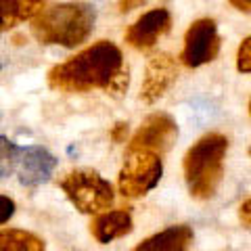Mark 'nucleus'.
Returning a JSON list of instances; mask_svg holds the SVG:
<instances>
[{"instance_id": "nucleus-1", "label": "nucleus", "mask_w": 251, "mask_h": 251, "mask_svg": "<svg viewBox=\"0 0 251 251\" xmlns=\"http://www.w3.org/2000/svg\"><path fill=\"white\" fill-rule=\"evenodd\" d=\"M130 69L124 63L120 46L111 40H99L59 63L49 72V86L61 92H88L103 88L107 94L120 97L128 90Z\"/></svg>"}, {"instance_id": "nucleus-2", "label": "nucleus", "mask_w": 251, "mask_h": 251, "mask_svg": "<svg viewBox=\"0 0 251 251\" xmlns=\"http://www.w3.org/2000/svg\"><path fill=\"white\" fill-rule=\"evenodd\" d=\"M94 27V11L90 4L61 2L42 6L29 19V29L40 44H57L74 49L88 40Z\"/></svg>"}, {"instance_id": "nucleus-3", "label": "nucleus", "mask_w": 251, "mask_h": 251, "mask_svg": "<svg viewBox=\"0 0 251 251\" xmlns=\"http://www.w3.org/2000/svg\"><path fill=\"white\" fill-rule=\"evenodd\" d=\"M228 151V138L220 132L201 136L184 155L182 168L188 191L195 199L214 197L224 176V157Z\"/></svg>"}, {"instance_id": "nucleus-4", "label": "nucleus", "mask_w": 251, "mask_h": 251, "mask_svg": "<svg viewBox=\"0 0 251 251\" xmlns=\"http://www.w3.org/2000/svg\"><path fill=\"white\" fill-rule=\"evenodd\" d=\"M61 188L82 214H103L115 201L113 184L90 168H77L61 178Z\"/></svg>"}, {"instance_id": "nucleus-5", "label": "nucleus", "mask_w": 251, "mask_h": 251, "mask_svg": "<svg viewBox=\"0 0 251 251\" xmlns=\"http://www.w3.org/2000/svg\"><path fill=\"white\" fill-rule=\"evenodd\" d=\"M163 174L161 157L149 151H128L126 161L120 170L117 186L120 193L128 199L145 197L149 191L159 184Z\"/></svg>"}, {"instance_id": "nucleus-6", "label": "nucleus", "mask_w": 251, "mask_h": 251, "mask_svg": "<svg viewBox=\"0 0 251 251\" xmlns=\"http://www.w3.org/2000/svg\"><path fill=\"white\" fill-rule=\"evenodd\" d=\"M222 46V38L218 34V25L211 17H201L191 23L184 34V46L180 52V63L184 67H201L211 63Z\"/></svg>"}, {"instance_id": "nucleus-7", "label": "nucleus", "mask_w": 251, "mask_h": 251, "mask_svg": "<svg viewBox=\"0 0 251 251\" xmlns=\"http://www.w3.org/2000/svg\"><path fill=\"white\" fill-rule=\"evenodd\" d=\"M176 138H178V126L174 117L168 113H151L140 124L136 134L130 138L128 151H149L161 157L174 147Z\"/></svg>"}, {"instance_id": "nucleus-8", "label": "nucleus", "mask_w": 251, "mask_h": 251, "mask_svg": "<svg viewBox=\"0 0 251 251\" xmlns=\"http://www.w3.org/2000/svg\"><path fill=\"white\" fill-rule=\"evenodd\" d=\"M172 29V13L166 6H157L143 13L126 29V42L136 50H149Z\"/></svg>"}, {"instance_id": "nucleus-9", "label": "nucleus", "mask_w": 251, "mask_h": 251, "mask_svg": "<svg viewBox=\"0 0 251 251\" xmlns=\"http://www.w3.org/2000/svg\"><path fill=\"white\" fill-rule=\"evenodd\" d=\"M178 77V63L168 52H157L147 61L145 80L140 86V100L147 105H153L163 94L170 90V86Z\"/></svg>"}, {"instance_id": "nucleus-10", "label": "nucleus", "mask_w": 251, "mask_h": 251, "mask_svg": "<svg viewBox=\"0 0 251 251\" xmlns=\"http://www.w3.org/2000/svg\"><path fill=\"white\" fill-rule=\"evenodd\" d=\"M57 168V159L42 147H31L21 151L19 157V180L25 186H38L50 178L52 170Z\"/></svg>"}, {"instance_id": "nucleus-11", "label": "nucleus", "mask_w": 251, "mask_h": 251, "mask_svg": "<svg viewBox=\"0 0 251 251\" xmlns=\"http://www.w3.org/2000/svg\"><path fill=\"white\" fill-rule=\"evenodd\" d=\"M132 214L128 209H113V211H103L90 222V232L99 243H111L115 239H122L126 234L132 232Z\"/></svg>"}, {"instance_id": "nucleus-12", "label": "nucleus", "mask_w": 251, "mask_h": 251, "mask_svg": "<svg viewBox=\"0 0 251 251\" xmlns=\"http://www.w3.org/2000/svg\"><path fill=\"white\" fill-rule=\"evenodd\" d=\"M193 241V230L188 226H170V228L145 239L132 251H184Z\"/></svg>"}, {"instance_id": "nucleus-13", "label": "nucleus", "mask_w": 251, "mask_h": 251, "mask_svg": "<svg viewBox=\"0 0 251 251\" xmlns=\"http://www.w3.org/2000/svg\"><path fill=\"white\" fill-rule=\"evenodd\" d=\"M42 6L40 0H0V34L31 19Z\"/></svg>"}, {"instance_id": "nucleus-14", "label": "nucleus", "mask_w": 251, "mask_h": 251, "mask_svg": "<svg viewBox=\"0 0 251 251\" xmlns=\"http://www.w3.org/2000/svg\"><path fill=\"white\" fill-rule=\"evenodd\" d=\"M0 251H44V241L34 232L6 228L0 230Z\"/></svg>"}, {"instance_id": "nucleus-15", "label": "nucleus", "mask_w": 251, "mask_h": 251, "mask_svg": "<svg viewBox=\"0 0 251 251\" xmlns=\"http://www.w3.org/2000/svg\"><path fill=\"white\" fill-rule=\"evenodd\" d=\"M21 149L6 136H0V178H9L19 166Z\"/></svg>"}, {"instance_id": "nucleus-16", "label": "nucleus", "mask_w": 251, "mask_h": 251, "mask_svg": "<svg viewBox=\"0 0 251 251\" xmlns=\"http://www.w3.org/2000/svg\"><path fill=\"white\" fill-rule=\"evenodd\" d=\"M237 69H239L241 74H249L251 72V38L249 36L239 46V52H237Z\"/></svg>"}, {"instance_id": "nucleus-17", "label": "nucleus", "mask_w": 251, "mask_h": 251, "mask_svg": "<svg viewBox=\"0 0 251 251\" xmlns=\"http://www.w3.org/2000/svg\"><path fill=\"white\" fill-rule=\"evenodd\" d=\"M15 201L11 197H6V195H0V224L9 222L15 214Z\"/></svg>"}, {"instance_id": "nucleus-18", "label": "nucleus", "mask_w": 251, "mask_h": 251, "mask_svg": "<svg viewBox=\"0 0 251 251\" xmlns=\"http://www.w3.org/2000/svg\"><path fill=\"white\" fill-rule=\"evenodd\" d=\"M111 140L113 143H126V136H128V124L126 122H117L111 128Z\"/></svg>"}, {"instance_id": "nucleus-19", "label": "nucleus", "mask_w": 251, "mask_h": 251, "mask_svg": "<svg viewBox=\"0 0 251 251\" xmlns=\"http://www.w3.org/2000/svg\"><path fill=\"white\" fill-rule=\"evenodd\" d=\"M249 207H251V201H249V197L241 203V222H243V226L245 228H249V224H251V216H249Z\"/></svg>"}, {"instance_id": "nucleus-20", "label": "nucleus", "mask_w": 251, "mask_h": 251, "mask_svg": "<svg viewBox=\"0 0 251 251\" xmlns=\"http://www.w3.org/2000/svg\"><path fill=\"white\" fill-rule=\"evenodd\" d=\"M122 11H132V6H143V2L140 0H136V2H120Z\"/></svg>"}, {"instance_id": "nucleus-21", "label": "nucleus", "mask_w": 251, "mask_h": 251, "mask_svg": "<svg viewBox=\"0 0 251 251\" xmlns=\"http://www.w3.org/2000/svg\"><path fill=\"white\" fill-rule=\"evenodd\" d=\"M230 4H232V6H239L241 11L249 13V2H247V0H245V2H239V0H230Z\"/></svg>"}]
</instances>
